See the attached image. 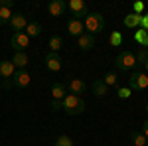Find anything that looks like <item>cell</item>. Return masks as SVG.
Instances as JSON below:
<instances>
[{
    "label": "cell",
    "mask_w": 148,
    "mask_h": 146,
    "mask_svg": "<svg viewBox=\"0 0 148 146\" xmlns=\"http://www.w3.org/2000/svg\"><path fill=\"white\" fill-rule=\"evenodd\" d=\"M146 112H148V103H146Z\"/></svg>",
    "instance_id": "34"
},
{
    "label": "cell",
    "mask_w": 148,
    "mask_h": 146,
    "mask_svg": "<svg viewBox=\"0 0 148 146\" xmlns=\"http://www.w3.org/2000/svg\"><path fill=\"white\" fill-rule=\"evenodd\" d=\"M128 89L130 91L148 89V75L144 71H132V75L128 77Z\"/></svg>",
    "instance_id": "4"
},
{
    "label": "cell",
    "mask_w": 148,
    "mask_h": 146,
    "mask_svg": "<svg viewBox=\"0 0 148 146\" xmlns=\"http://www.w3.org/2000/svg\"><path fill=\"white\" fill-rule=\"evenodd\" d=\"M140 18H142V16H138V14H132V12H130V14H126V16H125V26H126V28H132V30H138V28H140Z\"/></svg>",
    "instance_id": "18"
},
{
    "label": "cell",
    "mask_w": 148,
    "mask_h": 146,
    "mask_svg": "<svg viewBox=\"0 0 148 146\" xmlns=\"http://www.w3.org/2000/svg\"><path fill=\"white\" fill-rule=\"evenodd\" d=\"M10 26L14 28V32H24L26 26H28V20H26L24 14L16 12V14H12V18H10Z\"/></svg>",
    "instance_id": "9"
},
{
    "label": "cell",
    "mask_w": 148,
    "mask_h": 146,
    "mask_svg": "<svg viewBox=\"0 0 148 146\" xmlns=\"http://www.w3.org/2000/svg\"><path fill=\"white\" fill-rule=\"evenodd\" d=\"M14 71H16V67H14V63H12V61H0V77L12 79Z\"/></svg>",
    "instance_id": "16"
},
{
    "label": "cell",
    "mask_w": 148,
    "mask_h": 146,
    "mask_svg": "<svg viewBox=\"0 0 148 146\" xmlns=\"http://www.w3.org/2000/svg\"><path fill=\"white\" fill-rule=\"evenodd\" d=\"M28 61H30V57H28V53H26V51H14V57H12V63H14V67L26 69Z\"/></svg>",
    "instance_id": "14"
},
{
    "label": "cell",
    "mask_w": 148,
    "mask_h": 146,
    "mask_svg": "<svg viewBox=\"0 0 148 146\" xmlns=\"http://www.w3.org/2000/svg\"><path fill=\"white\" fill-rule=\"evenodd\" d=\"M142 69H144V73H146V75H148V61H146V63H144V67H142Z\"/></svg>",
    "instance_id": "33"
},
{
    "label": "cell",
    "mask_w": 148,
    "mask_h": 146,
    "mask_svg": "<svg viewBox=\"0 0 148 146\" xmlns=\"http://www.w3.org/2000/svg\"><path fill=\"white\" fill-rule=\"evenodd\" d=\"M63 111L71 114V117H75V114H81V112L85 111V101L77 97V95H65V99H63Z\"/></svg>",
    "instance_id": "2"
},
{
    "label": "cell",
    "mask_w": 148,
    "mask_h": 146,
    "mask_svg": "<svg viewBox=\"0 0 148 146\" xmlns=\"http://www.w3.org/2000/svg\"><path fill=\"white\" fill-rule=\"evenodd\" d=\"M85 87H87V85H85V81H83V79H69L67 85H65V89H67L71 95H77V97L85 91Z\"/></svg>",
    "instance_id": "10"
},
{
    "label": "cell",
    "mask_w": 148,
    "mask_h": 146,
    "mask_svg": "<svg viewBox=\"0 0 148 146\" xmlns=\"http://www.w3.org/2000/svg\"><path fill=\"white\" fill-rule=\"evenodd\" d=\"M146 146H148V142H146Z\"/></svg>",
    "instance_id": "35"
},
{
    "label": "cell",
    "mask_w": 148,
    "mask_h": 146,
    "mask_svg": "<svg viewBox=\"0 0 148 146\" xmlns=\"http://www.w3.org/2000/svg\"><path fill=\"white\" fill-rule=\"evenodd\" d=\"M24 34L28 36V38H38V36L42 34V24H38V22H28L26 30H24Z\"/></svg>",
    "instance_id": "17"
},
{
    "label": "cell",
    "mask_w": 148,
    "mask_h": 146,
    "mask_svg": "<svg viewBox=\"0 0 148 146\" xmlns=\"http://www.w3.org/2000/svg\"><path fill=\"white\" fill-rule=\"evenodd\" d=\"M83 26H85L87 34L95 36L105 28V18H103L101 12H89V14L83 18Z\"/></svg>",
    "instance_id": "1"
},
{
    "label": "cell",
    "mask_w": 148,
    "mask_h": 146,
    "mask_svg": "<svg viewBox=\"0 0 148 146\" xmlns=\"http://www.w3.org/2000/svg\"><path fill=\"white\" fill-rule=\"evenodd\" d=\"M56 146H73V140H71L69 136L61 134V136H59V138L56 140Z\"/></svg>",
    "instance_id": "27"
},
{
    "label": "cell",
    "mask_w": 148,
    "mask_h": 146,
    "mask_svg": "<svg viewBox=\"0 0 148 146\" xmlns=\"http://www.w3.org/2000/svg\"><path fill=\"white\" fill-rule=\"evenodd\" d=\"M61 47H63V38H61V36H51V38H49V49H51V51H53V53H59V49H61Z\"/></svg>",
    "instance_id": "20"
},
{
    "label": "cell",
    "mask_w": 148,
    "mask_h": 146,
    "mask_svg": "<svg viewBox=\"0 0 148 146\" xmlns=\"http://www.w3.org/2000/svg\"><path fill=\"white\" fill-rule=\"evenodd\" d=\"M130 93H132V91L128 89V87H119V89H116L119 99H128V97H130Z\"/></svg>",
    "instance_id": "28"
},
{
    "label": "cell",
    "mask_w": 148,
    "mask_h": 146,
    "mask_svg": "<svg viewBox=\"0 0 148 146\" xmlns=\"http://www.w3.org/2000/svg\"><path fill=\"white\" fill-rule=\"evenodd\" d=\"M67 8V4L63 2V0H51L49 4H47V12H49V16H63V12Z\"/></svg>",
    "instance_id": "11"
},
{
    "label": "cell",
    "mask_w": 148,
    "mask_h": 146,
    "mask_svg": "<svg viewBox=\"0 0 148 146\" xmlns=\"http://www.w3.org/2000/svg\"><path fill=\"white\" fill-rule=\"evenodd\" d=\"M79 47L83 49V51H89V49H93L95 47V36H91V34H85L83 36H79Z\"/></svg>",
    "instance_id": "15"
},
{
    "label": "cell",
    "mask_w": 148,
    "mask_h": 146,
    "mask_svg": "<svg viewBox=\"0 0 148 146\" xmlns=\"http://www.w3.org/2000/svg\"><path fill=\"white\" fill-rule=\"evenodd\" d=\"M103 83H105L107 87H116V85H119V77H116V73H107V75L103 77Z\"/></svg>",
    "instance_id": "25"
},
{
    "label": "cell",
    "mask_w": 148,
    "mask_h": 146,
    "mask_svg": "<svg viewBox=\"0 0 148 146\" xmlns=\"http://www.w3.org/2000/svg\"><path fill=\"white\" fill-rule=\"evenodd\" d=\"M142 12H144V2H132V14L142 16Z\"/></svg>",
    "instance_id": "29"
},
{
    "label": "cell",
    "mask_w": 148,
    "mask_h": 146,
    "mask_svg": "<svg viewBox=\"0 0 148 146\" xmlns=\"http://www.w3.org/2000/svg\"><path fill=\"white\" fill-rule=\"evenodd\" d=\"M51 109H53V111L63 109V101H53V99H51Z\"/></svg>",
    "instance_id": "31"
},
{
    "label": "cell",
    "mask_w": 148,
    "mask_h": 146,
    "mask_svg": "<svg viewBox=\"0 0 148 146\" xmlns=\"http://www.w3.org/2000/svg\"><path fill=\"white\" fill-rule=\"evenodd\" d=\"M67 8L71 10V14H73V18H77V20H81V18H85L89 12H87V4H85V0H71L67 4Z\"/></svg>",
    "instance_id": "7"
},
{
    "label": "cell",
    "mask_w": 148,
    "mask_h": 146,
    "mask_svg": "<svg viewBox=\"0 0 148 146\" xmlns=\"http://www.w3.org/2000/svg\"><path fill=\"white\" fill-rule=\"evenodd\" d=\"M134 42L140 44L142 47H148V32L142 30V28H138L136 32H134Z\"/></svg>",
    "instance_id": "21"
},
{
    "label": "cell",
    "mask_w": 148,
    "mask_h": 146,
    "mask_svg": "<svg viewBox=\"0 0 148 146\" xmlns=\"http://www.w3.org/2000/svg\"><path fill=\"white\" fill-rule=\"evenodd\" d=\"M140 28H142V30H146V32H148V12L144 14V16H142V18H140Z\"/></svg>",
    "instance_id": "30"
},
{
    "label": "cell",
    "mask_w": 148,
    "mask_h": 146,
    "mask_svg": "<svg viewBox=\"0 0 148 146\" xmlns=\"http://www.w3.org/2000/svg\"><path fill=\"white\" fill-rule=\"evenodd\" d=\"M93 93H95V97H105L109 93V87L103 83V79H95L93 81Z\"/></svg>",
    "instance_id": "19"
},
{
    "label": "cell",
    "mask_w": 148,
    "mask_h": 146,
    "mask_svg": "<svg viewBox=\"0 0 148 146\" xmlns=\"http://www.w3.org/2000/svg\"><path fill=\"white\" fill-rule=\"evenodd\" d=\"M114 65L121 71H132V69H136V57L132 51H121L114 59Z\"/></svg>",
    "instance_id": "3"
},
{
    "label": "cell",
    "mask_w": 148,
    "mask_h": 146,
    "mask_svg": "<svg viewBox=\"0 0 148 146\" xmlns=\"http://www.w3.org/2000/svg\"><path fill=\"white\" fill-rule=\"evenodd\" d=\"M121 44H123V34H121V32H113V34H111V45L119 47Z\"/></svg>",
    "instance_id": "26"
},
{
    "label": "cell",
    "mask_w": 148,
    "mask_h": 146,
    "mask_svg": "<svg viewBox=\"0 0 148 146\" xmlns=\"http://www.w3.org/2000/svg\"><path fill=\"white\" fill-rule=\"evenodd\" d=\"M134 57H136V67H138V71H142L144 63L148 61V49H140L138 53H134Z\"/></svg>",
    "instance_id": "22"
},
{
    "label": "cell",
    "mask_w": 148,
    "mask_h": 146,
    "mask_svg": "<svg viewBox=\"0 0 148 146\" xmlns=\"http://www.w3.org/2000/svg\"><path fill=\"white\" fill-rule=\"evenodd\" d=\"M146 91H148V89H146Z\"/></svg>",
    "instance_id": "36"
},
{
    "label": "cell",
    "mask_w": 148,
    "mask_h": 146,
    "mask_svg": "<svg viewBox=\"0 0 148 146\" xmlns=\"http://www.w3.org/2000/svg\"><path fill=\"white\" fill-rule=\"evenodd\" d=\"M10 45L14 47V51H26V47L30 45V38L24 32H14V36L10 40Z\"/></svg>",
    "instance_id": "6"
},
{
    "label": "cell",
    "mask_w": 148,
    "mask_h": 146,
    "mask_svg": "<svg viewBox=\"0 0 148 146\" xmlns=\"http://www.w3.org/2000/svg\"><path fill=\"white\" fill-rule=\"evenodd\" d=\"M30 81H32V77H30V73H28L26 69H16L14 75H12L10 83L14 85V87H18V89H24V87L30 85Z\"/></svg>",
    "instance_id": "5"
},
{
    "label": "cell",
    "mask_w": 148,
    "mask_h": 146,
    "mask_svg": "<svg viewBox=\"0 0 148 146\" xmlns=\"http://www.w3.org/2000/svg\"><path fill=\"white\" fill-rule=\"evenodd\" d=\"M130 142L134 146H146L148 138L142 134V132H132V134H130Z\"/></svg>",
    "instance_id": "24"
},
{
    "label": "cell",
    "mask_w": 148,
    "mask_h": 146,
    "mask_svg": "<svg viewBox=\"0 0 148 146\" xmlns=\"http://www.w3.org/2000/svg\"><path fill=\"white\" fill-rule=\"evenodd\" d=\"M142 134L148 138V121H144V123H142Z\"/></svg>",
    "instance_id": "32"
},
{
    "label": "cell",
    "mask_w": 148,
    "mask_h": 146,
    "mask_svg": "<svg viewBox=\"0 0 148 146\" xmlns=\"http://www.w3.org/2000/svg\"><path fill=\"white\" fill-rule=\"evenodd\" d=\"M61 57H59V53H53V51H49L46 56V67L49 69V71H59L61 69Z\"/></svg>",
    "instance_id": "12"
},
{
    "label": "cell",
    "mask_w": 148,
    "mask_h": 146,
    "mask_svg": "<svg viewBox=\"0 0 148 146\" xmlns=\"http://www.w3.org/2000/svg\"><path fill=\"white\" fill-rule=\"evenodd\" d=\"M67 32L75 38L85 34V26H83V20H77V18H69L67 20Z\"/></svg>",
    "instance_id": "8"
},
{
    "label": "cell",
    "mask_w": 148,
    "mask_h": 146,
    "mask_svg": "<svg viewBox=\"0 0 148 146\" xmlns=\"http://www.w3.org/2000/svg\"><path fill=\"white\" fill-rule=\"evenodd\" d=\"M10 18H12V8H8V6H0V26L10 24Z\"/></svg>",
    "instance_id": "23"
},
{
    "label": "cell",
    "mask_w": 148,
    "mask_h": 146,
    "mask_svg": "<svg viewBox=\"0 0 148 146\" xmlns=\"http://www.w3.org/2000/svg\"><path fill=\"white\" fill-rule=\"evenodd\" d=\"M65 95H67L65 85L59 83V81H53V83H51V97H53V101H63Z\"/></svg>",
    "instance_id": "13"
}]
</instances>
